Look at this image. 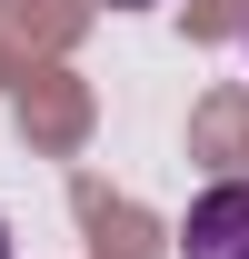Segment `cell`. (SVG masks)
I'll list each match as a JSON object with an SVG mask.
<instances>
[{
	"mask_svg": "<svg viewBox=\"0 0 249 259\" xmlns=\"http://www.w3.org/2000/svg\"><path fill=\"white\" fill-rule=\"evenodd\" d=\"M180 259H249V180H219V190L189 199Z\"/></svg>",
	"mask_w": 249,
	"mask_h": 259,
	"instance_id": "cell-1",
	"label": "cell"
},
{
	"mask_svg": "<svg viewBox=\"0 0 249 259\" xmlns=\"http://www.w3.org/2000/svg\"><path fill=\"white\" fill-rule=\"evenodd\" d=\"M0 259H10V229H0Z\"/></svg>",
	"mask_w": 249,
	"mask_h": 259,
	"instance_id": "cell-2",
	"label": "cell"
}]
</instances>
